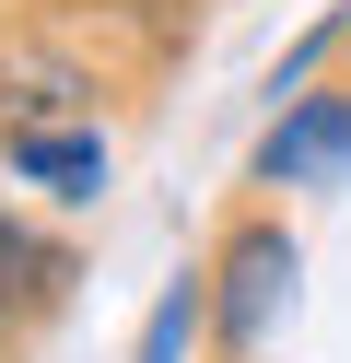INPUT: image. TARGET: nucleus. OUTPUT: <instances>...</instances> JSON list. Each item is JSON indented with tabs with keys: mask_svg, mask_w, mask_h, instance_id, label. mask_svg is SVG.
I'll use <instances>...</instances> for the list:
<instances>
[{
	"mask_svg": "<svg viewBox=\"0 0 351 363\" xmlns=\"http://www.w3.org/2000/svg\"><path fill=\"white\" fill-rule=\"evenodd\" d=\"M293 235L281 223H234L223 235V258H211V340H223L234 363L246 352H269V328L293 316Z\"/></svg>",
	"mask_w": 351,
	"mask_h": 363,
	"instance_id": "f257e3e1",
	"label": "nucleus"
},
{
	"mask_svg": "<svg viewBox=\"0 0 351 363\" xmlns=\"http://www.w3.org/2000/svg\"><path fill=\"white\" fill-rule=\"evenodd\" d=\"M328 48H351V12H316V24H304L293 48L269 59V94H304V82H316V59H328Z\"/></svg>",
	"mask_w": 351,
	"mask_h": 363,
	"instance_id": "39448f33",
	"label": "nucleus"
},
{
	"mask_svg": "<svg viewBox=\"0 0 351 363\" xmlns=\"http://www.w3.org/2000/svg\"><path fill=\"white\" fill-rule=\"evenodd\" d=\"M211 340V269H176V281L152 293V316H140V352L129 363H187Z\"/></svg>",
	"mask_w": 351,
	"mask_h": 363,
	"instance_id": "20e7f679",
	"label": "nucleus"
},
{
	"mask_svg": "<svg viewBox=\"0 0 351 363\" xmlns=\"http://www.w3.org/2000/svg\"><path fill=\"white\" fill-rule=\"evenodd\" d=\"M0 164H12L23 188H47V199H94L106 188V141H94V129H12Z\"/></svg>",
	"mask_w": 351,
	"mask_h": 363,
	"instance_id": "7ed1b4c3",
	"label": "nucleus"
},
{
	"mask_svg": "<svg viewBox=\"0 0 351 363\" xmlns=\"http://www.w3.org/2000/svg\"><path fill=\"white\" fill-rule=\"evenodd\" d=\"M351 176V94H293L257 141V188H340Z\"/></svg>",
	"mask_w": 351,
	"mask_h": 363,
	"instance_id": "f03ea898",
	"label": "nucleus"
}]
</instances>
